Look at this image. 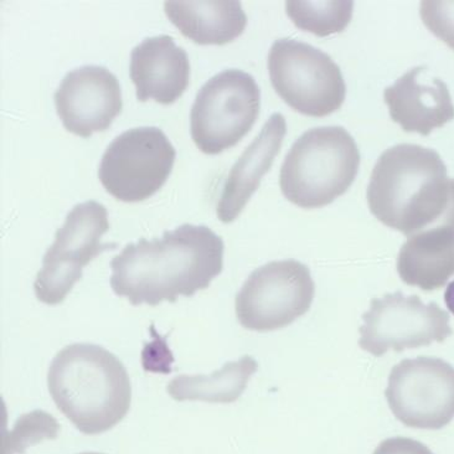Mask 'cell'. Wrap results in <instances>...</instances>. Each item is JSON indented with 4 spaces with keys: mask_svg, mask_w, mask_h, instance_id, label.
I'll list each match as a JSON object with an SVG mask.
<instances>
[{
    "mask_svg": "<svg viewBox=\"0 0 454 454\" xmlns=\"http://www.w3.org/2000/svg\"><path fill=\"white\" fill-rule=\"evenodd\" d=\"M59 426L49 413L34 411L21 416L14 430L3 440V454L23 453L31 444L58 437Z\"/></svg>",
    "mask_w": 454,
    "mask_h": 454,
    "instance_id": "ffe728a7",
    "label": "cell"
},
{
    "mask_svg": "<svg viewBox=\"0 0 454 454\" xmlns=\"http://www.w3.org/2000/svg\"><path fill=\"white\" fill-rule=\"evenodd\" d=\"M80 454H104V453L86 452V453H80Z\"/></svg>",
    "mask_w": 454,
    "mask_h": 454,
    "instance_id": "cb8c5ba5",
    "label": "cell"
},
{
    "mask_svg": "<svg viewBox=\"0 0 454 454\" xmlns=\"http://www.w3.org/2000/svg\"><path fill=\"white\" fill-rule=\"evenodd\" d=\"M257 368L256 360L245 356L238 362L226 363L223 369L210 375L176 376L168 385V394L176 401L235 403L244 394Z\"/></svg>",
    "mask_w": 454,
    "mask_h": 454,
    "instance_id": "ac0fdd59",
    "label": "cell"
},
{
    "mask_svg": "<svg viewBox=\"0 0 454 454\" xmlns=\"http://www.w3.org/2000/svg\"><path fill=\"white\" fill-rule=\"evenodd\" d=\"M129 77L138 101L172 105L188 89L191 62L172 36L147 37L130 52Z\"/></svg>",
    "mask_w": 454,
    "mask_h": 454,
    "instance_id": "5bb4252c",
    "label": "cell"
},
{
    "mask_svg": "<svg viewBox=\"0 0 454 454\" xmlns=\"http://www.w3.org/2000/svg\"><path fill=\"white\" fill-rule=\"evenodd\" d=\"M359 166V148L347 129L318 127L303 133L289 149L279 186L292 204L318 209L348 192Z\"/></svg>",
    "mask_w": 454,
    "mask_h": 454,
    "instance_id": "277c9868",
    "label": "cell"
},
{
    "mask_svg": "<svg viewBox=\"0 0 454 454\" xmlns=\"http://www.w3.org/2000/svg\"><path fill=\"white\" fill-rule=\"evenodd\" d=\"M176 157V149L163 130L157 127L129 129L106 149L98 179L117 200L138 203L164 185Z\"/></svg>",
    "mask_w": 454,
    "mask_h": 454,
    "instance_id": "ba28073f",
    "label": "cell"
},
{
    "mask_svg": "<svg viewBox=\"0 0 454 454\" xmlns=\"http://www.w3.org/2000/svg\"><path fill=\"white\" fill-rule=\"evenodd\" d=\"M397 272L406 285L432 292L454 276V229L434 227L409 236L397 257Z\"/></svg>",
    "mask_w": 454,
    "mask_h": 454,
    "instance_id": "2e32d148",
    "label": "cell"
},
{
    "mask_svg": "<svg viewBox=\"0 0 454 454\" xmlns=\"http://www.w3.org/2000/svg\"><path fill=\"white\" fill-rule=\"evenodd\" d=\"M363 319L359 347L374 356L442 343L453 334L446 310L401 292L374 298Z\"/></svg>",
    "mask_w": 454,
    "mask_h": 454,
    "instance_id": "30bf717a",
    "label": "cell"
},
{
    "mask_svg": "<svg viewBox=\"0 0 454 454\" xmlns=\"http://www.w3.org/2000/svg\"><path fill=\"white\" fill-rule=\"evenodd\" d=\"M54 101L65 129L82 138L110 129L123 106L120 81L110 70L96 65L67 73Z\"/></svg>",
    "mask_w": 454,
    "mask_h": 454,
    "instance_id": "7c38bea8",
    "label": "cell"
},
{
    "mask_svg": "<svg viewBox=\"0 0 454 454\" xmlns=\"http://www.w3.org/2000/svg\"><path fill=\"white\" fill-rule=\"evenodd\" d=\"M108 229L104 205L89 200L74 207L43 258L42 270L34 282L37 300L49 306L62 303L82 277L83 267L102 252L117 247L101 242Z\"/></svg>",
    "mask_w": 454,
    "mask_h": 454,
    "instance_id": "52a82bcc",
    "label": "cell"
},
{
    "mask_svg": "<svg viewBox=\"0 0 454 454\" xmlns=\"http://www.w3.org/2000/svg\"><path fill=\"white\" fill-rule=\"evenodd\" d=\"M354 2H303L288 0L286 12L298 29L325 37L341 33L353 18Z\"/></svg>",
    "mask_w": 454,
    "mask_h": 454,
    "instance_id": "d6986e66",
    "label": "cell"
},
{
    "mask_svg": "<svg viewBox=\"0 0 454 454\" xmlns=\"http://www.w3.org/2000/svg\"><path fill=\"white\" fill-rule=\"evenodd\" d=\"M419 14L427 29L454 50V0H424Z\"/></svg>",
    "mask_w": 454,
    "mask_h": 454,
    "instance_id": "44dd1931",
    "label": "cell"
},
{
    "mask_svg": "<svg viewBox=\"0 0 454 454\" xmlns=\"http://www.w3.org/2000/svg\"><path fill=\"white\" fill-rule=\"evenodd\" d=\"M384 99L391 120L405 132L428 136L454 120L449 87L425 67L407 71L385 90Z\"/></svg>",
    "mask_w": 454,
    "mask_h": 454,
    "instance_id": "4fadbf2b",
    "label": "cell"
},
{
    "mask_svg": "<svg viewBox=\"0 0 454 454\" xmlns=\"http://www.w3.org/2000/svg\"><path fill=\"white\" fill-rule=\"evenodd\" d=\"M385 396L407 427L441 430L454 419V368L440 357L403 360L391 370Z\"/></svg>",
    "mask_w": 454,
    "mask_h": 454,
    "instance_id": "8fae6325",
    "label": "cell"
},
{
    "mask_svg": "<svg viewBox=\"0 0 454 454\" xmlns=\"http://www.w3.org/2000/svg\"><path fill=\"white\" fill-rule=\"evenodd\" d=\"M260 108V87L250 74L222 71L199 90L192 104V141L205 154L223 153L250 132Z\"/></svg>",
    "mask_w": 454,
    "mask_h": 454,
    "instance_id": "8992f818",
    "label": "cell"
},
{
    "mask_svg": "<svg viewBox=\"0 0 454 454\" xmlns=\"http://www.w3.org/2000/svg\"><path fill=\"white\" fill-rule=\"evenodd\" d=\"M267 65L279 98L304 116L325 117L343 106L347 86L340 67L309 43L276 40Z\"/></svg>",
    "mask_w": 454,
    "mask_h": 454,
    "instance_id": "5b68a950",
    "label": "cell"
},
{
    "mask_svg": "<svg viewBox=\"0 0 454 454\" xmlns=\"http://www.w3.org/2000/svg\"><path fill=\"white\" fill-rule=\"evenodd\" d=\"M55 405L82 434L110 431L129 411L132 387L116 356L93 344H71L56 354L48 372Z\"/></svg>",
    "mask_w": 454,
    "mask_h": 454,
    "instance_id": "3957f363",
    "label": "cell"
},
{
    "mask_svg": "<svg viewBox=\"0 0 454 454\" xmlns=\"http://www.w3.org/2000/svg\"><path fill=\"white\" fill-rule=\"evenodd\" d=\"M366 197L376 219L407 238L434 227L454 229V179L434 149H387L372 170Z\"/></svg>",
    "mask_w": 454,
    "mask_h": 454,
    "instance_id": "7a4b0ae2",
    "label": "cell"
},
{
    "mask_svg": "<svg viewBox=\"0 0 454 454\" xmlns=\"http://www.w3.org/2000/svg\"><path fill=\"white\" fill-rule=\"evenodd\" d=\"M111 287L132 306L176 303L209 287L223 272V241L209 227L184 225L160 239H139L111 260Z\"/></svg>",
    "mask_w": 454,
    "mask_h": 454,
    "instance_id": "6da1fadb",
    "label": "cell"
},
{
    "mask_svg": "<svg viewBox=\"0 0 454 454\" xmlns=\"http://www.w3.org/2000/svg\"><path fill=\"white\" fill-rule=\"evenodd\" d=\"M444 301L450 313L454 316V281L450 282L444 294Z\"/></svg>",
    "mask_w": 454,
    "mask_h": 454,
    "instance_id": "603a6c76",
    "label": "cell"
},
{
    "mask_svg": "<svg viewBox=\"0 0 454 454\" xmlns=\"http://www.w3.org/2000/svg\"><path fill=\"white\" fill-rule=\"evenodd\" d=\"M164 11L180 33L198 45H225L238 39L247 25L241 3L236 0H168Z\"/></svg>",
    "mask_w": 454,
    "mask_h": 454,
    "instance_id": "e0dca14e",
    "label": "cell"
},
{
    "mask_svg": "<svg viewBox=\"0 0 454 454\" xmlns=\"http://www.w3.org/2000/svg\"><path fill=\"white\" fill-rule=\"evenodd\" d=\"M286 133L285 117L281 114H273L227 176L216 207L220 222L230 223L238 219L260 186L264 174L272 167L281 151Z\"/></svg>",
    "mask_w": 454,
    "mask_h": 454,
    "instance_id": "9a60e30c",
    "label": "cell"
},
{
    "mask_svg": "<svg viewBox=\"0 0 454 454\" xmlns=\"http://www.w3.org/2000/svg\"><path fill=\"white\" fill-rule=\"evenodd\" d=\"M372 454H434L427 446L407 437L387 438Z\"/></svg>",
    "mask_w": 454,
    "mask_h": 454,
    "instance_id": "7402d4cb",
    "label": "cell"
},
{
    "mask_svg": "<svg viewBox=\"0 0 454 454\" xmlns=\"http://www.w3.org/2000/svg\"><path fill=\"white\" fill-rule=\"evenodd\" d=\"M316 286L306 264L273 261L254 270L236 295V316L248 331L286 328L312 306Z\"/></svg>",
    "mask_w": 454,
    "mask_h": 454,
    "instance_id": "9c48e42d",
    "label": "cell"
}]
</instances>
